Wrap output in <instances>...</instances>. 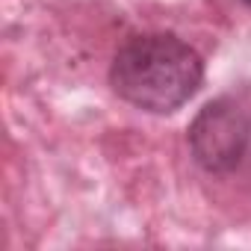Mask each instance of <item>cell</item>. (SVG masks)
Masks as SVG:
<instances>
[{
	"instance_id": "cell-2",
	"label": "cell",
	"mask_w": 251,
	"mask_h": 251,
	"mask_svg": "<svg viewBox=\"0 0 251 251\" xmlns=\"http://www.w3.org/2000/svg\"><path fill=\"white\" fill-rule=\"evenodd\" d=\"M186 142L192 160L207 175H230L251 145V118L242 103L230 98H216L204 103L192 118Z\"/></svg>"
},
{
	"instance_id": "cell-3",
	"label": "cell",
	"mask_w": 251,
	"mask_h": 251,
	"mask_svg": "<svg viewBox=\"0 0 251 251\" xmlns=\"http://www.w3.org/2000/svg\"><path fill=\"white\" fill-rule=\"evenodd\" d=\"M245 3H248V6H251V0H245Z\"/></svg>"
},
{
	"instance_id": "cell-1",
	"label": "cell",
	"mask_w": 251,
	"mask_h": 251,
	"mask_svg": "<svg viewBox=\"0 0 251 251\" xmlns=\"http://www.w3.org/2000/svg\"><path fill=\"white\" fill-rule=\"evenodd\" d=\"M204 83L201 53L172 33H142L124 42L109 65L112 92L130 106L169 115L177 112Z\"/></svg>"
}]
</instances>
